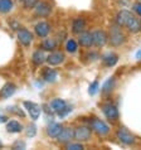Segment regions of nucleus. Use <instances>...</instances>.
<instances>
[{
  "label": "nucleus",
  "mask_w": 141,
  "mask_h": 150,
  "mask_svg": "<svg viewBox=\"0 0 141 150\" xmlns=\"http://www.w3.org/2000/svg\"><path fill=\"white\" fill-rule=\"evenodd\" d=\"M115 23L121 28H127V30L131 33L141 32V18H137L134 13H131L126 9L120 10L116 14Z\"/></svg>",
  "instance_id": "f257e3e1"
},
{
  "label": "nucleus",
  "mask_w": 141,
  "mask_h": 150,
  "mask_svg": "<svg viewBox=\"0 0 141 150\" xmlns=\"http://www.w3.org/2000/svg\"><path fill=\"white\" fill-rule=\"evenodd\" d=\"M126 34L122 32V29L117 24H114L110 28V34H109V42L112 47H120L126 42Z\"/></svg>",
  "instance_id": "f03ea898"
},
{
  "label": "nucleus",
  "mask_w": 141,
  "mask_h": 150,
  "mask_svg": "<svg viewBox=\"0 0 141 150\" xmlns=\"http://www.w3.org/2000/svg\"><path fill=\"white\" fill-rule=\"evenodd\" d=\"M49 105H51L52 110L54 111V114L59 116L61 119L66 117L68 114L72 112V106H69L68 103L66 102L64 100H62V98H54V100H52Z\"/></svg>",
  "instance_id": "7ed1b4c3"
},
{
  "label": "nucleus",
  "mask_w": 141,
  "mask_h": 150,
  "mask_svg": "<svg viewBox=\"0 0 141 150\" xmlns=\"http://www.w3.org/2000/svg\"><path fill=\"white\" fill-rule=\"evenodd\" d=\"M88 125H90V127L92 129V131H94L99 136H105L110 132V126L105 121H102L101 119H97V117L90 119Z\"/></svg>",
  "instance_id": "20e7f679"
},
{
  "label": "nucleus",
  "mask_w": 141,
  "mask_h": 150,
  "mask_svg": "<svg viewBox=\"0 0 141 150\" xmlns=\"http://www.w3.org/2000/svg\"><path fill=\"white\" fill-rule=\"evenodd\" d=\"M92 137V129L90 127V125H80L74 129V140L80 141V143H86L90 141Z\"/></svg>",
  "instance_id": "39448f33"
},
{
  "label": "nucleus",
  "mask_w": 141,
  "mask_h": 150,
  "mask_svg": "<svg viewBox=\"0 0 141 150\" xmlns=\"http://www.w3.org/2000/svg\"><path fill=\"white\" fill-rule=\"evenodd\" d=\"M23 106H24V109L27 110L28 115L30 116V119L33 121H37V120L39 119L40 114H42V107H40L38 103H35L33 101H24Z\"/></svg>",
  "instance_id": "423d86ee"
},
{
  "label": "nucleus",
  "mask_w": 141,
  "mask_h": 150,
  "mask_svg": "<svg viewBox=\"0 0 141 150\" xmlns=\"http://www.w3.org/2000/svg\"><path fill=\"white\" fill-rule=\"evenodd\" d=\"M116 137L125 145H134L136 143V137L125 127H120L116 131Z\"/></svg>",
  "instance_id": "0eeeda50"
},
{
  "label": "nucleus",
  "mask_w": 141,
  "mask_h": 150,
  "mask_svg": "<svg viewBox=\"0 0 141 150\" xmlns=\"http://www.w3.org/2000/svg\"><path fill=\"white\" fill-rule=\"evenodd\" d=\"M102 112L110 121H117L118 117H120L117 106L114 105V103H111V102H107L105 105H102Z\"/></svg>",
  "instance_id": "6e6552de"
},
{
  "label": "nucleus",
  "mask_w": 141,
  "mask_h": 150,
  "mask_svg": "<svg viewBox=\"0 0 141 150\" xmlns=\"http://www.w3.org/2000/svg\"><path fill=\"white\" fill-rule=\"evenodd\" d=\"M16 38H18L20 44L24 45L25 48H28L33 42V33L29 32L25 28H20L18 33H16Z\"/></svg>",
  "instance_id": "1a4fd4ad"
},
{
  "label": "nucleus",
  "mask_w": 141,
  "mask_h": 150,
  "mask_svg": "<svg viewBox=\"0 0 141 150\" xmlns=\"http://www.w3.org/2000/svg\"><path fill=\"white\" fill-rule=\"evenodd\" d=\"M92 37H93V45L101 48L103 47L107 42H109V35L105 30H101V29H97V30L92 32Z\"/></svg>",
  "instance_id": "9d476101"
},
{
  "label": "nucleus",
  "mask_w": 141,
  "mask_h": 150,
  "mask_svg": "<svg viewBox=\"0 0 141 150\" xmlns=\"http://www.w3.org/2000/svg\"><path fill=\"white\" fill-rule=\"evenodd\" d=\"M51 29H52V27L48 22H39L35 24L34 32H35L37 37H39V38H47L49 35V33H51Z\"/></svg>",
  "instance_id": "9b49d317"
},
{
  "label": "nucleus",
  "mask_w": 141,
  "mask_h": 150,
  "mask_svg": "<svg viewBox=\"0 0 141 150\" xmlns=\"http://www.w3.org/2000/svg\"><path fill=\"white\" fill-rule=\"evenodd\" d=\"M72 139H74V129L72 127H63V130L57 136V141L59 144H67Z\"/></svg>",
  "instance_id": "f8f14e48"
},
{
  "label": "nucleus",
  "mask_w": 141,
  "mask_h": 150,
  "mask_svg": "<svg viewBox=\"0 0 141 150\" xmlns=\"http://www.w3.org/2000/svg\"><path fill=\"white\" fill-rule=\"evenodd\" d=\"M37 16H48L52 13V5L48 1H39L34 8Z\"/></svg>",
  "instance_id": "ddd939ff"
},
{
  "label": "nucleus",
  "mask_w": 141,
  "mask_h": 150,
  "mask_svg": "<svg viewBox=\"0 0 141 150\" xmlns=\"http://www.w3.org/2000/svg\"><path fill=\"white\" fill-rule=\"evenodd\" d=\"M78 43L81 44V47L85 48H91L93 45V37H92V32H82L81 34H78Z\"/></svg>",
  "instance_id": "4468645a"
},
{
  "label": "nucleus",
  "mask_w": 141,
  "mask_h": 150,
  "mask_svg": "<svg viewBox=\"0 0 141 150\" xmlns=\"http://www.w3.org/2000/svg\"><path fill=\"white\" fill-rule=\"evenodd\" d=\"M64 54L62 52H58V51H53L51 54L47 56V63L49 66H58L61 63H63L64 62Z\"/></svg>",
  "instance_id": "2eb2a0df"
},
{
  "label": "nucleus",
  "mask_w": 141,
  "mask_h": 150,
  "mask_svg": "<svg viewBox=\"0 0 141 150\" xmlns=\"http://www.w3.org/2000/svg\"><path fill=\"white\" fill-rule=\"evenodd\" d=\"M15 91H16V86L11 82H8L1 87V90H0V97L4 100L9 98L15 93Z\"/></svg>",
  "instance_id": "dca6fc26"
},
{
  "label": "nucleus",
  "mask_w": 141,
  "mask_h": 150,
  "mask_svg": "<svg viewBox=\"0 0 141 150\" xmlns=\"http://www.w3.org/2000/svg\"><path fill=\"white\" fill-rule=\"evenodd\" d=\"M101 58H102V63L105 67H114V66L118 62V56L114 52L106 53V54H103Z\"/></svg>",
  "instance_id": "f3484780"
},
{
  "label": "nucleus",
  "mask_w": 141,
  "mask_h": 150,
  "mask_svg": "<svg viewBox=\"0 0 141 150\" xmlns=\"http://www.w3.org/2000/svg\"><path fill=\"white\" fill-rule=\"evenodd\" d=\"M62 130H63V125L62 124H59V122H51L48 125V127H47V134H48V136L57 139V136L61 134Z\"/></svg>",
  "instance_id": "a211bd4d"
},
{
  "label": "nucleus",
  "mask_w": 141,
  "mask_h": 150,
  "mask_svg": "<svg viewBox=\"0 0 141 150\" xmlns=\"http://www.w3.org/2000/svg\"><path fill=\"white\" fill-rule=\"evenodd\" d=\"M86 20L83 18H76L72 22V32L74 34H81L82 32L86 30Z\"/></svg>",
  "instance_id": "6ab92c4d"
},
{
  "label": "nucleus",
  "mask_w": 141,
  "mask_h": 150,
  "mask_svg": "<svg viewBox=\"0 0 141 150\" xmlns=\"http://www.w3.org/2000/svg\"><path fill=\"white\" fill-rule=\"evenodd\" d=\"M42 76H43V80H44L45 82L53 83V82H54L57 78H58V72H57L54 68L47 67V68H44V69H43Z\"/></svg>",
  "instance_id": "aec40b11"
},
{
  "label": "nucleus",
  "mask_w": 141,
  "mask_h": 150,
  "mask_svg": "<svg viewBox=\"0 0 141 150\" xmlns=\"http://www.w3.org/2000/svg\"><path fill=\"white\" fill-rule=\"evenodd\" d=\"M23 129L24 126L16 120H10V121L6 122V130L10 134H19V132L23 131Z\"/></svg>",
  "instance_id": "412c9836"
},
{
  "label": "nucleus",
  "mask_w": 141,
  "mask_h": 150,
  "mask_svg": "<svg viewBox=\"0 0 141 150\" xmlns=\"http://www.w3.org/2000/svg\"><path fill=\"white\" fill-rule=\"evenodd\" d=\"M47 61V56L44 54V51L42 49H38V51H35L34 53H33V56H32V62H33V64H35V66H40V64H43L44 62Z\"/></svg>",
  "instance_id": "4be33fe9"
},
{
  "label": "nucleus",
  "mask_w": 141,
  "mask_h": 150,
  "mask_svg": "<svg viewBox=\"0 0 141 150\" xmlns=\"http://www.w3.org/2000/svg\"><path fill=\"white\" fill-rule=\"evenodd\" d=\"M57 45H58V43H57V40L54 38H47V39H44L42 42V45H40V47H42L43 51L53 52L57 48Z\"/></svg>",
  "instance_id": "5701e85b"
},
{
  "label": "nucleus",
  "mask_w": 141,
  "mask_h": 150,
  "mask_svg": "<svg viewBox=\"0 0 141 150\" xmlns=\"http://www.w3.org/2000/svg\"><path fill=\"white\" fill-rule=\"evenodd\" d=\"M14 8V3L13 0H0V13L6 14L10 13Z\"/></svg>",
  "instance_id": "b1692460"
},
{
  "label": "nucleus",
  "mask_w": 141,
  "mask_h": 150,
  "mask_svg": "<svg viewBox=\"0 0 141 150\" xmlns=\"http://www.w3.org/2000/svg\"><path fill=\"white\" fill-rule=\"evenodd\" d=\"M115 85H116L115 77H110L109 80H107V81L102 85V87H101V92H102V93H110L111 91L115 88Z\"/></svg>",
  "instance_id": "393cba45"
},
{
  "label": "nucleus",
  "mask_w": 141,
  "mask_h": 150,
  "mask_svg": "<svg viewBox=\"0 0 141 150\" xmlns=\"http://www.w3.org/2000/svg\"><path fill=\"white\" fill-rule=\"evenodd\" d=\"M66 51L68 53H76L78 51V43L74 39H69L66 43Z\"/></svg>",
  "instance_id": "a878e982"
},
{
  "label": "nucleus",
  "mask_w": 141,
  "mask_h": 150,
  "mask_svg": "<svg viewBox=\"0 0 141 150\" xmlns=\"http://www.w3.org/2000/svg\"><path fill=\"white\" fill-rule=\"evenodd\" d=\"M19 1L24 9L29 10V9H34L37 6V4L39 3V0H19Z\"/></svg>",
  "instance_id": "bb28decb"
},
{
  "label": "nucleus",
  "mask_w": 141,
  "mask_h": 150,
  "mask_svg": "<svg viewBox=\"0 0 141 150\" xmlns=\"http://www.w3.org/2000/svg\"><path fill=\"white\" fill-rule=\"evenodd\" d=\"M66 149H68V150H82L83 149V145H82V143H76V144H73V143H67L66 144Z\"/></svg>",
  "instance_id": "cd10ccee"
},
{
  "label": "nucleus",
  "mask_w": 141,
  "mask_h": 150,
  "mask_svg": "<svg viewBox=\"0 0 141 150\" xmlns=\"http://www.w3.org/2000/svg\"><path fill=\"white\" fill-rule=\"evenodd\" d=\"M98 88H99V83H98V81H93V82L90 85L88 93H90L91 96L96 95V93H97V91H98Z\"/></svg>",
  "instance_id": "c85d7f7f"
},
{
  "label": "nucleus",
  "mask_w": 141,
  "mask_h": 150,
  "mask_svg": "<svg viewBox=\"0 0 141 150\" xmlns=\"http://www.w3.org/2000/svg\"><path fill=\"white\" fill-rule=\"evenodd\" d=\"M35 134H37V126L34 124L29 125V126L27 127V136L33 137V136H35Z\"/></svg>",
  "instance_id": "c756f323"
},
{
  "label": "nucleus",
  "mask_w": 141,
  "mask_h": 150,
  "mask_svg": "<svg viewBox=\"0 0 141 150\" xmlns=\"http://www.w3.org/2000/svg\"><path fill=\"white\" fill-rule=\"evenodd\" d=\"M86 58H88V62H94L99 58V54L97 52H90L86 54Z\"/></svg>",
  "instance_id": "7c9ffc66"
},
{
  "label": "nucleus",
  "mask_w": 141,
  "mask_h": 150,
  "mask_svg": "<svg viewBox=\"0 0 141 150\" xmlns=\"http://www.w3.org/2000/svg\"><path fill=\"white\" fill-rule=\"evenodd\" d=\"M9 111L11 112V114H15V115H18V116H22V117H24V112L20 110V109H18L16 106H11V107H9Z\"/></svg>",
  "instance_id": "2f4dec72"
},
{
  "label": "nucleus",
  "mask_w": 141,
  "mask_h": 150,
  "mask_svg": "<svg viewBox=\"0 0 141 150\" xmlns=\"http://www.w3.org/2000/svg\"><path fill=\"white\" fill-rule=\"evenodd\" d=\"M132 10H134V13H136L139 16H141V1L135 3L134 5H132Z\"/></svg>",
  "instance_id": "473e14b6"
},
{
  "label": "nucleus",
  "mask_w": 141,
  "mask_h": 150,
  "mask_svg": "<svg viewBox=\"0 0 141 150\" xmlns=\"http://www.w3.org/2000/svg\"><path fill=\"white\" fill-rule=\"evenodd\" d=\"M25 143L24 141H16V143L13 145V149H25Z\"/></svg>",
  "instance_id": "72a5a7b5"
},
{
  "label": "nucleus",
  "mask_w": 141,
  "mask_h": 150,
  "mask_svg": "<svg viewBox=\"0 0 141 150\" xmlns=\"http://www.w3.org/2000/svg\"><path fill=\"white\" fill-rule=\"evenodd\" d=\"M118 3L121 4V6H123V8L131 5V0H118Z\"/></svg>",
  "instance_id": "f704fd0d"
},
{
  "label": "nucleus",
  "mask_w": 141,
  "mask_h": 150,
  "mask_svg": "<svg viewBox=\"0 0 141 150\" xmlns=\"http://www.w3.org/2000/svg\"><path fill=\"white\" fill-rule=\"evenodd\" d=\"M10 27H13V29H14V30H19V29L22 28V27H20V24H19V23H15V22L10 23Z\"/></svg>",
  "instance_id": "c9c22d12"
},
{
  "label": "nucleus",
  "mask_w": 141,
  "mask_h": 150,
  "mask_svg": "<svg viewBox=\"0 0 141 150\" xmlns=\"http://www.w3.org/2000/svg\"><path fill=\"white\" fill-rule=\"evenodd\" d=\"M0 122H8V117L4 115H0Z\"/></svg>",
  "instance_id": "e433bc0d"
},
{
  "label": "nucleus",
  "mask_w": 141,
  "mask_h": 150,
  "mask_svg": "<svg viewBox=\"0 0 141 150\" xmlns=\"http://www.w3.org/2000/svg\"><path fill=\"white\" fill-rule=\"evenodd\" d=\"M136 58H137V59H141V49L139 52H136Z\"/></svg>",
  "instance_id": "4c0bfd02"
},
{
  "label": "nucleus",
  "mask_w": 141,
  "mask_h": 150,
  "mask_svg": "<svg viewBox=\"0 0 141 150\" xmlns=\"http://www.w3.org/2000/svg\"><path fill=\"white\" fill-rule=\"evenodd\" d=\"M3 146V143H1V140H0V148H1Z\"/></svg>",
  "instance_id": "58836bf2"
},
{
  "label": "nucleus",
  "mask_w": 141,
  "mask_h": 150,
  "mask_svg": "<svg viewBox=\"0 0 141 150\" xmlns=\"http://www.w3.org/2000/svg\"><path fill=\"white\" fill-rule=\"evenodd\" d=\"M139 1H141V0H139Z\"/></svg>",
  "instance_id": "ea45409f"
}]
</instances>
